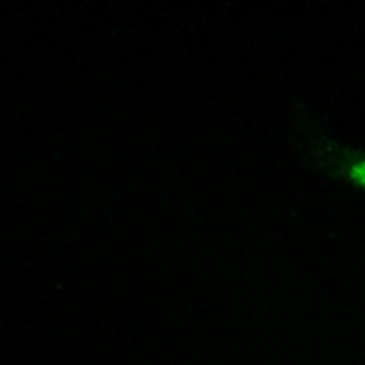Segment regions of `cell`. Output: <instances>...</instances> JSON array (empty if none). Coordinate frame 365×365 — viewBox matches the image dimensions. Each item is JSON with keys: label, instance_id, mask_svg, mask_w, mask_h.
Segmentation results:
<instances>
[{"label": "cell", "instance_id": "obj_1", "mask_svg": "<svg viewBox=\"0 0 365 365\" xmlns=\"http://www.w3.org/2000/svg\"><path fill=\"white\" fill-rule=\"evenodd\" d=\"M351 175H353V180H356V182L365 185V163H358V166H353Z\"/></svg>", "mask_w": 365, "mask_h": 365}]
</instances>
